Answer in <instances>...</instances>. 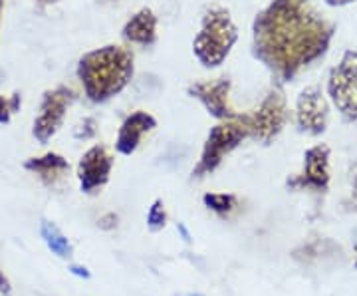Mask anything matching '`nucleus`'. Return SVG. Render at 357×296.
Listing matches in <instances>:
<instances>
[{"label":"nucleus","mask_w":357,"mask_h":296,"mask_svg":"<svg viewBox=\"0 0 357 296\" xmlns=\"http://www.w3.org/2000/svg\"><path fill=\"white\" fill-rule=\"evenodd\" d=\"M333 34L335 24L312 0H270L252 22V56L286 84L326 56Z\"/></svg>","instance_id":"f257e3e1"},{"label":"nucleus","mask_w":357,"mask_h":296,"mask_svg":"<svg viewBox=\"0 0 357 296\" xmlns=\"http://www.w3.org/2000/svg\"><path fill=\"white\" fill-rule=\"evenodd\" d=\"M76 74L89 102L105 103L131 84L135 56L121 44H105L79 58Z\"/></svg>","instance_id":"f03ea898"},{"label":"nucleus","mask_w":357,"mask_h":296,"mask_svg":"<svg viewBox=\"0 0 357 296\" xmlns=\"http://www.w3.org/2000/svg\"><path fill=\"white\" fill-rule=\"evenodd\" d=\"M238 42V28L234 24L229 8L213 4L204 8L201 16V30L192 40V54L197 62L215 70L227 62L234 44Z\"/></svg>","instance_id":"7ed1b4c3"},{"label":"nucleus","mask_w":357,"mask_h":296,"mask_svg":"<svg viewBox=\"0 0 357 296\" xmlns=\"http://www.w3.org/2000/svg\"><path fill=\"white\" fill-rule=\"evenodd\" d=\"M248 129L244 126L241 114L234 119L218 121L215 128H211L206 140L203 143V151L199 157V163L192 169V179H203L206 175L215 173L225 157L232 154L244 140H248Z\"/></svg>","instance_id":"20e7f679"},{"label":"nucleus","mask_w":357,"mask_h":296,"mask_svg":"<svg viewBox=\"0 0 357 296\" xmlns=\"http://www.w3.org/2000/svg\"><path fill=\"white\" fill-rule=\"evenodd\" d=\"M244 126L248 129V135L256 142L272 143L282 133V129L286 128L290 112H288V102L284 91L276 86L266 91V96L262 98V102L256 105L252 112L241 114Z\"/></svg>","instance_id":"39448f33"},{"label":"nucleus","mask_w":357,"mask_h":296,"mask_svg":"<svg viewBox=\"0 0 357 296\" xmlns=\"http://www.w3.org/2000/svg\"><path fill=\"white\" fill-rule=\"evenodd\" d=\"M328 98L345 121H357V50H345L330 70Z\"/></svg>","instance_id":"423d86ee"},{"label":"nucleus","mask_w":357,"mask_h":296,"mask_svg":"<svg viewBox=\"0 0 357 296\" xmlns=\"http://www.w3.org/2000/svg\"><path fill=\"white\" fill-rule=\"evenodd\" d=\"M76 102V91L70 86H58L42 96L38 116L34 119L32 135L40 143H48L64 126L66 112Z\"/></svg>","instance_id":"0eeeda50"},{"label":"nucleus","mask_w":357,"mask_h":296,"mask_svg":"<svg viewBox=\"0 0 357 296\" xmlns=\"http://www.w3.org/2000/svg\"><path fill=\"white\" fill-rule=\"evenodd\" d=\"M330 121V102L318 86H307L296 100V126L302 133L321 135Z\"/></svg>","instance_id":"6e6552de"},{"label":"nucleus","mask_w":357,"mask_h":296,"mask_svg":"<svg viewBox=\"0 0 357 296\" xmlns=\"http://www.w3.org/2000/svg\"><path fill=\"white\" fill-rule=\"evenodd\" d=\"M230 88L232 84L229 77H215L192 82L187 88V94L203 103L208 116L218 121H227L238 116V112H234V108L230 105Z\"/></svg>","instance_id":"1a4fd4ad"},{"label":"nucleus","mask_w":357,"mask_h":296,"mask_svg":"<svg viewBox=\"0 0 357 296\" xmlns=\"http://www.w3.org/2000/svg\"><path fill=\"white\" fill-rule=\"evenodd\" d=\"M114 169V155L103 145H91L86 154L82 155L77 163V179L82 193H96L109 181Z\"/></svg>","instance_id":"9d476101"},{"label":"nucleus","mask_w":357,"mask_h":296,"mask_svg":"<svg viewBox=\"0 0 357 296\" xmlns=\"http://www.w3.org/2000/svg\"><path fill=\"white\" fill-rule=\"evenodd\" d=\"M330 147L318 143L304 154V168L292 181H288V185L294 189L326 191L330 185Z\"/></svg>","instance_id":"9b49d317"},{"label":"nucleus","mask_w":357,"mask_h":296,"mask_svg":"<svg viewBox=\"0 0 357 296\" xmlns=\"http://www.w3.org/2000/svg\"><path fill=\"white\" fill-rule=\"evenodd\" d=\"M155 128H157V119L153 114H149L145 110H137V112L129 114L117 131L115 151L121 155H133L141 145L143 135L153 131Z\"/></svg>","instance_id":"f8f14e48"},{"label":"nucleus","mask_w":357,"mask_h":296,"mask_svg":"<svg viewBox=\"0 0 357 296\" xmlns=\"http://www.w3.org/2000/svg\"><path fill=\"white\" fill-rule=\"evenodd\" d=\"M157 14L151 8H139L137 13L129 18L123 24V38L128 40L129 44H137V46H153L157 42Z\"/></svg>","instance_id":"ddd939ff"},{"label":"nucleus","mask_w":357,"mask_h":296,"mask_svg":"<svg viewBox=\"0 0 357 296\" xmlns=\"http://www.w3.org/2000/svg\"><path fill=\"white\" fill-rule=\"evenodd\" d=\"M24 169L36 173L46 185H56L58 181L64 179L66 173L70 171V163L62 155L46 154L40 157H30L24 163Z\"/></svg>","instance_id":"4468645a"},{"label":"nucleus","mask_w":357,"mask_h":296,"mask_svg":"<svg viewBox=\"0 0 357 296\" xmlns=\"http://www.w3.org/2000/svg\"><path fill=\"white\" fill-rule=\"evenodd\" d=\"M40 235H42V239H44L46 246L50 249L56 257H60V258L72 257L74 246H72V243H70V239H68L64 232L60 231L54 223H50V221H42V223H40Z\"/></svg>","instance_id":"2eb2a0df"},{"label":"nucleus","mask_w":357,"mask_h":296,"mask_svg":"<svg viewBox=\"0 0 357 296\" xmlns=\"http://www.w3.org/2000/svg\"><path fill=\"white\" fill-rule=\"evenodd\" d=\"M203 203L208 211H213L217 215H229L236 209L238 199L232 193H204Z\"/></svg>","instance_id":"dca6fc26"},{"label":"nucleus","mask_w":357,"mask_h":296,"mask_svg":"<svg viewBox=\"0 0 357 296\" xmlns=\"http://www.w3.org/2000/svg\"><path fill=\"white\" fill-rule=\"evenodd\" d=\"M167 225V211L163 199H155L149 211H147V229L151 232H159L165 229Z\"/></svg>","instance_id":"f3484780"},{"label":"nucleus","mask_w":357,"mask_h":296,"mask_svg":"<svg viewBox=\"0 0 357 296\" xmlns=\"http://www.w3.org/2000/svg\"><path fill=\"white\" fill-rule=\"evenodd\" d=\"M22 105V96L20 94H14L10 98L6 96H0V124H10L13 114H16Z\"/></svg>","instance_id":"a211bd4d"},{"label":"nucleus","mask_w":357,"mask_h":296,"mask_svg":"<svg viewBox=\"0 0 357 296\" xmlns=\"http://www.w3.org/2000/svg\"><path fill=\"white\" fill-rule=\"evenodd\" d=\"M98 135V119L96 117H84L79 124H77V128L74 129V138L76 140H91V138H96Z\"/></svg>","instance_id":"6ab92c4d"},{"label":"nucleus","mask_w":357,"mask_h":296,"mask_svg":"<svg viewBox=\"0 0 357 296\" xmlns=\"http://www.w3.org/2000/svg\"><path fill=\"white\" fill-rule=\"evenodd\" d=\"M117 221H119V217H117L115 213H105V215H102L100 221H98V227H100L102 231H112V229L117 227Z\"/></svg>","instance_id":"aec40b11"},{"label":"nucleus","mask_w":357,"mask_h":296,"mask_svg":"<svg viewBox=\"0 0 357 296\" xmlns=\"http://www.w3.org/2000/svg\"><path fill=\"white\" fill-rule=\"evenodd\" d=\"M68 271L72 272V274H76V276H79V279H86V281L91 279V272H89L86 267H79V265H72Z\"/></svg>","instance_id":"412c9836"},{"label":"nucleus","mask_w":357,"mask_h":296,"mask_svg":"<svg viewBox=\"0 0 357 296\" xmlns=\"http://www.w3.org/2000/svg\"><path fill=\"white\" fill-rule=\"evenodd\" d=\"M177 232L181 235V239H183L187 245H191L192 237H191V232H189V229L185 227V223H177Z\"/></svg>","instance_id":"4be33fe9"},{"label":"nucleus","mask_w":357,"mask_h":296,"mask_svg":"<svg viewBox=\"0 0 357 296\" xmlns=\"http://www.w3.org/2000/svg\"><path fill=\"white\" fill-rule=\"evenodd\" d=\"M0 293L4 296H10L13 295V286H10V281L0 272Z\"/></svg>","instance_id":"5701e85b"},{"label":"nucleus","mask_w":357,"mask_h":296,"mask_svg":"<svg viewBox=\"0 0 357 296\" xmlns=\"http://www.w3.org/2000/svg\"><path fill=\"white\" fill-rule=\"evenodd\" d=\"M354 2H357V0H326V4L332 6V8H342V6L354 4Z\"/></svg>","instance_id":"b1692460"},{"label":"nucleus","mask_w":357,"mask_h":296,"mask_svg":"<svg viewBox=\"0 0 357 296\" xmlns=\"http://www.w3.org/2000/svg\"><path fill=\"white\" fill-rule=\"evenodd\" d=\"M40 4H56L58 0H38Z\"/></svg>","instance_id":"393cba45"},{"label":"nucleus","mask_w":357,"mask_h":296,"mask_svg":"<svg viewBox=\"0 0 357 296\" xmlns=\"http://www.w3.org/2000/svg\"><path fill=\"white\" fill-rule=\"evenodd\" d=\"M2 10H4V0H0V22H2Z\"/></svg>","instance_id":"a878e982"},{"label":"nucleus","mask_w":357,"mask_h":296,"mask_svg":"<svg viewBox=\"0 0 357 296\" xmlns=\"http://www.w3.org/2000/svg\"><path fill=\"white\" fill-rule=\"evenodd\" d=\"M102 2H107V4H115V2H123V0H102Z\"/></svg>","instance_id":"bb28decb"},{"label":"nucleus","mask_w":357,"mask_h":296,"mask_svg":"<svg viewBox=\"0 0 357 296\" xmlns=\"http://www.w3.org/2000/svg\"><path fill=\"white\" fill-rule=\"evenodd\" d=\"M189 296H203V295H189Z\"/></svg>","instance_id":"cd10ccee"},{"label":"nucleus","mask_w":357,"mask_h":296,"mask_svg":"<svg viewBox=\"0 0 357 296\" xmlns=\"http://www.w3.org/2000/svg\"><path fill=\"white\" fill-rule=\"evenodd\" d=\"M356 249H357V245H356ZM356 269H357V260H356Z\"/></svg>","instance_id":"c85d7f7f"},{"label":"nucleus","mask_w":357,"mask_h":296,"mask_svg":"<svg viewBox=\"0 0 357 296\" xmlns=\"http://www.w3.org/2000/svg\"><path fill=\"white\" fill-rule=\"evenodd\" d=\"M356 189H357V179H356Z\"/></svg>","instance_id":"c756f323"}]
</instances>
